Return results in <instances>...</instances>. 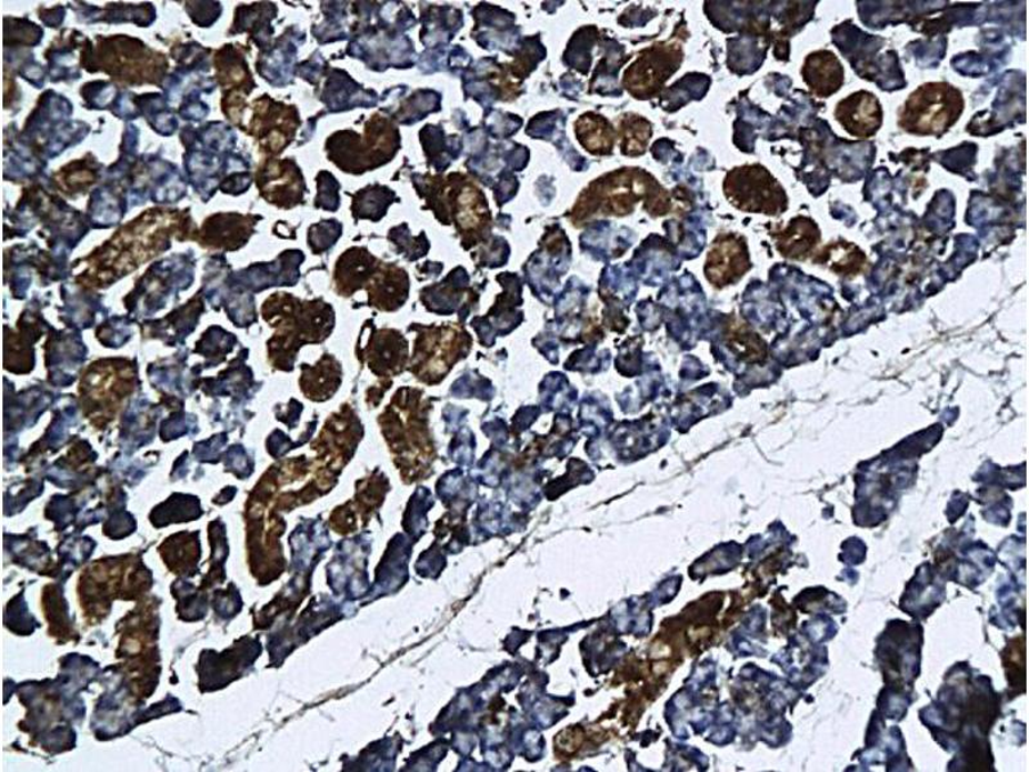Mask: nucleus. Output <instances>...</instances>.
<instances>
[{"mask_svg":"<svg viewBox=\"0 0 1029 772\" xmlns=\"http://www.w3.org/2000/svg\"><path fill=\"white\" fill-rule=\"evenodd\" d=\"M963 102L960 89L946 81L920 86L898 111V127L919 137H942L958 123Z\"/></svg>","mask_w":1029,"mask_h":772,"instance_id":"nucleus-1","label":"nucleus"},{"mask_svg":"<svg viewBox=\"0 0 1029 772\" xmlns=\"http://www.w3.org/2000/svg\"><path fill=\"white\" fill-rule=\"evenodd\" d=\"M726 181V193L741 210L776 217L788 209L786 190L762 166L735 169Z\"/></svg>","mask_w":1029,"mask_h":772,"instance_id":"nucleus-2","label":"nucleus"},{"mask_svg":"<svg viewBox=\"0 0 1029 772\" xmlns=\"http://www.w3.org/2000/svg\"><path fill=\"white\" fill-rule=\"evenodd\" d=\"M835 116L849 136L860 140L876 136L885 119L878 97L869 91H859L839 101Z\"/></svg>","mask_w":1029,"mask_h":772,"instance_id":"nucleus-3","label":"nucleus"},{"mask_svg":"<svg viewBox=\"0 0 1029 772\" xmlns=\"http://www.w3.org/2000/svg\"><path fill=\"white\" fill-rule=\"evenodd\" d=\"M800 72L810 92L819 99H829L845 84L843 64L835 53L828 50L808 54Z\"/></svg>","mask_w":1029,"mask_h":772,"instance_id":"nucleus-4","label":"nucleus"},{"mask_svg":"<svg viewBox=\"0 0 1029 772\" xmlns=\"http://www.w3.org/2000/svg\"><path fill=\"white\" fill-rule=\"evenodd\" d=\"M820 241L818 223L812 218L799 215L778 234V249L786 258L806 260L816 253Z\"/></svg>","mask_w":1029,"mask_h":772,"instance_id":"nucleus-5","label":"nucleus"},{"mask_svg":"<svg viewBox=\"0 0 1029 772\" xmlns=\"http://www.w3.org/2000/svg\"><path fill=\"white\" fill-rule=\"evenodd\" d=\"M815 262L828 267L830 271L853 278L860 274L866 265L863 251L848 241L831 242L819 251Z\"/></svg>","mask_w":1029,"mask_h":772,"instance_id":"nucleus-6","label":"nucleus"},{"mask_svg":"<svg viewBox=\"0 0 1029 772\" xmlns=\"http://www.w3.org/2000/svg\"><path fill=\"white\" fill-rule=\"evenodd\" d=\"M396 194L387 187L371 186L356 194L354 214L357 218H370L378 221L386 215L388 207L393 202Z\"/></svg>","mask_w":1029,"mask_h":772,"instance_id":"nucleus-7","label":"nucleus"},{"mask_svg":"<svg viewBox=\"0 0 1029 772\" xmlns=\"http://www.w3.org/2000/svg\"><path fill=\"white\" fill-rule=\"evenodd\" d=\"M732 345L742 360L759 362L766 359L763 340L748 328H742L735 334Z\"/></svg>","mask_w":1029,"mask_h":772,"instance_id":"nucleus-8","label":"nucleus"}]
</instances>
